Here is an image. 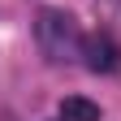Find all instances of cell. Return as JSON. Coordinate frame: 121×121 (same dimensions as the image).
I'll list each match as a JSON object with an SVG mask.
<instances>
[{"label": "cell", "instance_id": "6da1fadb", "mask_svg": "<svg viewBox=\"0 0 121 121\" xmlns=\"http://www.w3.org/2000/svg\"><path fill=\"white\" fill-rule=\"evenodd\" d=\"M35 43H39V52L48 56L52 65H60V60H69V56L82 52L78 22H73L65 9H39V17H35Z\"/></svg>", "mask_w": 121, "mask_h": 121}, {"label": "cell", "instance_id": "7a4b0ae2", "mask_svg": "<svg viewBox=\"0 0 121 121\" xmlns=\"http://www.w3.org/2000/svg\"><path fill=\"white\" fill-rule=\"evenodd\" d=\"M82 60H86L91 73H117L121 48H117L108 35H91V39H82Z\"/></svg>", "mask_w": 121, "mask_h": 121}, {"label": "cell", "instance_id": "3957f363", "mask_svg": "<svg viewBox=\"0 0 121 121\" xmlns=\"http://www.w3.org/2000/svg\"><path fill=\"white\" fill-rule=\"evenodd\" d=\"M56 112L60 121H99V104H91L86 95H65Z\"/></svg>", "mask_w": 121, "mask_h": 121}]
</instances>
